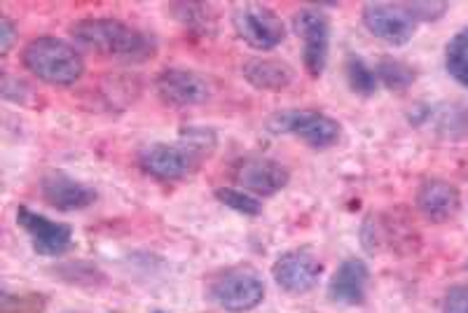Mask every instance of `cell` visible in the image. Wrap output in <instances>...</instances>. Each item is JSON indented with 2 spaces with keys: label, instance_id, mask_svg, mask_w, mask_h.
I'll return each instance as SVG.
<instances>
[{
  "label": "cell",
  "instance_id": "12",
  "mask_svg": "<svg viewBox=\"0 0 468 313\" xmlns=\"http://www.w3.org/2000/svg\"><path fill=\"white\" fill-rule=\"evenodd\" d=\"M16 223L31 236L33 250L43 257H61L73 245V229L64 223H54L31 208H16Z\"/></svg>",
  "mask_w": 468,
  "mask_h": 313
},
{
  "label": "cell",
  "instance_id": "6",
  "mask_svg": "<svg viewBox=\"0 0 468 313\" xmlns=\"http://www.w3.org/2000/svg\"><path fill=\"white\" fill-rule=\"evenodd\" d=\"M232 26L237 36L258 52H270V49L279 47L286 37L282 16L271 7L258 5V3H244V5L234 7Z\"/></svg>",
  "mask_w": 468,
  "mask_h": 313
},
{
  "label": "cell",
  "instance_id": "24",
  "mask_svg": "<svg viewBox=\"0 0 468 313\" xmlns=\"http://www.w3.org/2000/svg\"><path fill=\"white\" fill-rule=\"evenodd\" d=\"M15 37H16V28L12 24L10 16H0V52L7 54L15 45Z\"/></svg>",
  "mask_w": 468,
  "mask_h": 313
},
{
  "label": "cell",
  "instance_id": "4",
  "mask_svg": "<svg viewBox=\"0 0 468 313\" xmlns=\"http://www.w3.org/2000/svg\"><path fill=\"white\" fill-rule=\"evenodd\" d=\"M208 299L232 313L256 308L265 297V283L253 266H229L208 283Z\"/></svg>",
  "mask_w": 468,
  "mask_h": 313
},
{
  "label": "cell",
  "instance_id": "3",
  "mask_svg": "<svg viewBox=\"0 0 468 313\" xmlns=\"http://www.w3.org/2000/svg\"><path fill=\"white\" fill-rule=\"evenodd\" d=\"M24 68L31 70L37 80L54 87H70L85 73V61L80 52L58 37H36L22 49Z\"/></svg>",
  "mask_w": 468,
  "mask_h": 313
},
{
  "label": "cell",
  "instance_id": "15",
  "mask_svg": "<svg viewBox=\"0 0 468 313\" xmlns=\"http://www.w3.org/2000/svg\"><path fill=\"white\" fill-rule=\"evenodd\" d=\"M459 206H462L459 190L452 183L441 181V178L424 181L417 192V208L431 223H447L457 215Z\"/></svg>",
  "mask_w": 468,
  "mask_h": 313
},
{
  "label": "cell",
  "instance_id": "20",
  "mask_svg": "<svg viewBox=\"0 0 468 313\" xmlns=\"http://www.w3.org/2000/svg\"><path fill=\"white\" fill-rule=\"evenodd\" d=\"M375 73H378V80L382 82L387 89L394 91L408 89V87L415 82V70L410 68V66H405L403 61H396V58H384V61H379Z\"/></svg>",
  "mask_w": 468,
  "mask_h": 313
},
{
  "label": "cell",
  "instance_id": "23",
  "mask_svg": "<svg viewBox=\"0 0 468 313\" xmlns=\"http://www.w3.org/2000/svg\"><path fill=\"white\" fill-rule=\"evenodd\" d=\"M442 313H468V286H454L445 295Z\"/></svg>",
  "mask_w": 468,
  "mask_h": 313
},
{
  "label": "cell",
  "instance_id": "10",
  "mask_svg": "<svg viewBox=\"0 0 468 313\" xmlns=\"http://www.w3.org/2000/svg\"><path fill=\"white\" fill-rule=\"evenodd\" d=\"M292 26H295V33L303 40L304 68L312 78H321L330 49L328 16L324 12L307 7V10H300L298 15L292 16Z\"/></svg>",
  "mask_w": 468,
  "mask_h": 313
},
{
  "label": "cell",
  "instance_id": "14",
  "mask_svg": "<svg viewBox=\"0 0 468 313\" xmlns=\"http://www.w3.org/2000/svg\"><path fill=\"white\" fill-rule=\"evenodd\" d=\"M370 269L363 260H345L328 283V299L345 307H361L367 297Z\"/></svg>",
  "mask_w": 468,
  "mask_h": 313
},
{
  "label": "cell",
  "instance_id": "21",
  "mask_svg": "<svg viewBox=\"0 0 468 313\" xmlns=\"http://www.w3.org/2000/svg\"><path fill=\"white\" fill-rule=\"evenodd\" d=\"M216 199L220 203H225L228 208H232V211L241 213V215H249V218L262 213V203L253 194L239 190V187H218L216 190Z\"/></svg>",
  "mask_w": 468,
  "mask_h": 313
},
{
  "label": "cell",
  "instance_id": "8",
  "mask_svg": "<svg viewBox=\"0 0 468 313\" xmlns=\"http://www.w3.org/2000/svg\"><path fill=\"white\" fill-rule=\"evenodd\" d=\"M232 181L239 190L258 197H274L291 181L286 166L270 157H244L232 166Z\"/></svg>",
  "mask_w": 468,
  "mask_h": 313
},
{
  "label": "cell",
  "instance_id": "9",
  "mask_svg": "<svg viewBox=\"0 0 468 313\" xmlns=\"http://www.w3.org/2000/svg\"><path fill=\"white\" fill-rule=\"evenodd\" d=\"M324 274L319 257L307 248L288 250L271 266V278L288 295H304L312 292Z\"/></svg>",
  "mask_w": 468,
  "mask_h": 313
},
{
  "label": "cell",
  "instance_id": "13",
  "mask_svg": "<svg viewBox=\"0 0 468 313\" xmlns=\"http://www.w3.org/2000/svg\"><path fill=\"white\" fill-rule=\"evenodd\" d=\"M40 197L57 211L73 213L91 206L96 202V192L85 183L70 178L64 171H49L40 181Z\"/></svg>",
  "mask_w": 468,
  "mask_h": 313
},
{
  "label": "cell",
  "instance_id": "5",
  "mask_svg": "<svg viewBox=\"0 0 468 313\" xmlns=\"http://www.w3.org/2000/svg\"><path fill=\"white\" fill-rule=\"evenodd\" d=\"M267 129L271 133H288L295 136L309 148L325 150L340 141L342 127L333 117L314 110H283L267 120Z\"/></svg>",
  "mask_w": 468,
  "mask_h": 313
},
{
  "label": "cell",
  "instance_id": "22",
  "mask_svg": "<svg viewBox=\"0 0 468 313\" xmlns=\"http://www.w3.org/2000/svg\"><path fill=\"white\" fill-rule=\"evenodd\" d=\"M410 15L415 16L417 24L420 22H436L447 12L445 3H408Z\"/></svg>",
  "mask_w": 468,
  "mask_h": 313
},
{
  "label": "cell",
  "instance_id": "1",
  "mask_svg": "<svg viewBox=\"0 0 468 313\" xmlns=\"http://www.w3.org/2000/svg\"><path fill=\"white\" fill-rule=\"evenodd\" d=\"M70 36L82 47L124 64H145L157 54L153 36L108 16H90L75 22L70 26Z\"/></svg>",
  "mask_w": 468,
  "mask_h": 313
},
{
  "label": "cell",
  "instance_id": "2",
  "mask_svg": "<svg viewBox=\"0 0 468 313\" xmlns=\"http://www.w3.org/2000/svg\"><path fill=\"white\" fill-rule=\"evenodd\" d=\"M213 145H216V139L211 131L190 129L176 143H154L145 148L139 154V166L157 181H186L213 152Z\"/></svg>",
  "mask_w": 468,
  "mask_h": 313
},
{
  "label": "cell",
  "instance_id": "11",
  "mask_svg": "<svg viewBox=\"0 0 468 313\" xmlns=\"http://www.w3.org/2000/svg\"><path fill=\"white\" fill-rule=\"evenodd\" d=\"M154 89L162 103L171 108H190L208 101L213 94L211 82L195 70L166 68L157 75Z\"/></svg>",
  "mask_w": 468,
  "mask_h": 313
},
{
  "label": "cell",
  "instance_id": "18",
  "mask_svg": "<svg viewBox=\"0 0 468 313\" xmlns=\"http://www.w3.org/2000/svg\"><path fill=\"white\" fill-rule=\"evenodd\" d=\"M445 68L468 89V28L459 31L445 47Z\"/></svg>",
  "mask_w": 468,
  "mask_h": 313
},
{
  "label": "cell",
  "instance_id": "7",
  "mask_svg": "<svg viewBox=\"0 0 468 313\" xmlns=\"http://www.w3.org/2000/svg\"><path fill=\"white\" fill-rule=\"evenodd\" d=\"M363 24L375 37L394 47L410 43L417 31V19L410 15L408 3H366Z\"/></svg>",
  "mask_w": 468,
  "mask_h": 313
},
{
  "label": "cell",
  "instance_id": "17",
  "mask_svg": "<svg viewBox=\"0 0 468 313\" xmlns=\"http://www.w3.org/2000/svg\"><path fill=\"white\" fill-rule=\"evenodd\" d=\"M345 73H346V82H349L354 94L373 96L375 91H378L379 87L378 73H375V68H370L361 57H356V54H349V57H346Z\"/></svg>",
  "mask_w": 468,
  "mask_h": 313
},
{
  "label": "cell",
  "instance_id": "16",
  "mask_svg": "<svg viewBox=\"0 0 468 313\" xmlns=\"http://www.w3.org/2000/svg\"><path fill=\"white\" fill-rule=\"evenodd\" d=\"M241 75L256 89L262 91H283L286 87L292 85L295 80V70L286 64V61H279V58H249L244 66H241Z\"/></svg>",
  "mask_w": 468,
  "mask_h": 313
},
{
  "label": "cell",
  "instance_id": "19",
  "mask_svg": "<svg viewBox=\"0 0 468 313\" xmlns=\"http://www.w3.org/2000/svg\"><path fill=\"white\" fill-rule=\"evenodd\" d=\"M169 10L174 12L176 19H178L186 28H190V31H213V19H216V16L211 15V7L204 5V3H176Z\"/></svg>",
  "mask_w": 468,
  "mask_h": 313
}]
</instances>
